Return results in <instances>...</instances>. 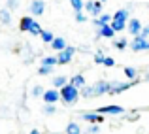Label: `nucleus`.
Segmentation results:
<instances>
[{"label":"nucleus","mask_w":149,"mask_h":134,"mask_svg":"<svg viewBox=\"0 0 149 134\" xmlns=\"http://www.w3.org/2000/svg\"><path fill=\"white\" fill-rule=\"evenodd\" d=\"M44 11H45V2L44 0H32L30 2V13L32 15H44Z\"/></svg>","instance_id":"nucleus-10"},{"label":"nucleus","mask_w":149,"mask_h":134,"mask_svg":"<svg viewBox=\"0 0 149 134\" xmlns=\"http://www.w3.org/2000/svg\"><path fill=\"white\" fill-rule=\"evenodd\" d=\"M128 47H130L134 53L149 51V40H146V38H142V36H136V38H132V40L128 42Z\"/></svg>","instance_id":"nucleus-4"},{"label":"nucleus","mask_w":149,"mask_h":134,"mask_svg":"<svg viewBox=\"0 0 149 134\" xmlns=\"http://www.w3.org/2000/svg\"><path fill=\"white\" fill-rule=\"evenodd\" d=\"M0 21L4 25H11V11L8 8H0Z\"/></svg>","instance_id":"nucleus-20"},{"label":"nucleus","mask_w":149,"mask_h":134,"mask_svg":"<svg viewBox=\"0 0 149 134\" xmlns=\"http://www.w3.org/2000/svg\"><path fill=\"white\" fill-rule=\"evenodd\" d=\"M142 29H143V25H142V21H140V19H136V17L128 19V23H127V30L130 32V36H132V38L140 36V34H142Z\"/></svg>","instance_id":"nucleus-7"},{"label":"nucleus","mask_w":149,"mask_h":134,"mask_svg":"<svg viewBox=\"0 0 149 134\" xmlns=\"http://www.w3.org/2000/svg\"><path fill=\"white\" fill-rule=\"evenodd\" d=\"M111 19H113V21H125V23H128V19H130V10H128V8L117 10L115 13L111 15Z\"/></svg>","instance_id":"nucleus-11"},{"label":"nucleus","mask_w":149,"mask_h":134,"mask_svg":"<svg viewBox=\"0 0 149 134\" xmlns=\"http://www.w3.org/2000/svg\"><path fill=\"white\" fill-rule=\"evenodd\" d=\"M70 83V80L66 76H57V77H53V87L55 89H62L64 85H68Z\"/></svg>","instance_id":"nucleus-19"},{"label":"nucleus","mask_w":149,"mask_h":134,"mask_svg":"<svg viewBox=\"0 0 149 134\" xmlns=\"http://www.w3.org/2000/svg\"><path fill=\"white\" fill-rule=\"evenodd\" d=\"M96 113L100 115H123L125 108L123 106H117V104H109V106H100L98 110H95Z\"/></svg>","instance_id":"nucleus-5"},{"label":"nucleus","mask_w":149,"mask_h":134,"mask_svg":"<svg viewBox=\"0 0 149 134\" xmlns=\"http://www.w3.org/2000/svg\"><path fill=\"white\" fill-rule=\"evenodd\" d=\"M93 2H95V0H87V2H85V6H83V10L91 13V11H93Z\"/></svg>","instance_id":"nucleus-35"},{"label":"nucleus","mask_w":149,"mask_h":134,"mask_svg":"<svg viewBox=\"0 0 149 134\" xmlns=\"http://www.w3.org/2000/svg\"><path fill=\"white\" fill-rule=\"evenodd\" d=\"M74 55H76V47H72V45H68L66 49H62L61 53L57 55V64H68L70 61L74 59Z\"/></svg>","instance_id":"nucleus-6"},{"label":"nucleus","mask_w":149,"mask_h":134,"mask_svg":"<svg viewBox=\"0 0 149 134\" xmlns=\"http://www.w3.org/2000/svg\"><path fill=\"white\" fill-rule=\"evenodd\" d=\"M55 64H57V57H44L42 59V66H51L53 68Z\"/></svg>","instance_id":"nucleus-27"},{"label":"nucleus","mask_w":149,"mask_h":134,"mask_svg":"<svg viewBox=\"0 0 149 134\" xmlns=\"http://www.w3.org/2000/svg\"><path fill=\"white\" fill-rule=\"evenodd\" d=\"M143 81H149V72L146 74V77H143Z\"/></svg>","instance_id":"nucleus-39"},{"label":"nucleus","mask_w":149,"mask_h":134,"mask_svg":"<svg viewBox=\"0 0 149 134\" xmlns=\"http://www.w3.org/2000/svg\"><path fill=\"white\" fill-rule=\"evenodd\" d=\"M51 72H53V68H51V66H40V70H38V74H40V76H49Z\"/></svg>","instance_id":"nucleus-32"},{"label":"nucleus","mask_w":149,"mask_h":134,"mask_svg":"<svg viewBox=\"0 0 149 134\" xmlns=\"http://www.w3.org/2000/svg\"><path fill=\"white\" fill-rule=\"evenodd\" d=\"M140 36H142V38H146V40H149V25L142 29V34H140Z\"/></svg>","instance_id":"nucleus-37"},{"label":"nucleus","mask_w":149,"mask_h":134,"mask_svg":"<svg viewBox=\"0 0 149 134\" xmlns=\"http://www.w3.org/2000/svg\"><path fill=\"white\" fill-rule=\"evenodd\" d=\"M66 47H68V44H66L64 38H55V40L51 42V49H55L57 53H61L62 49H66Z\"/></svg>","instance_id":"nucleus-17"},{"label":"nucleus","mask_w":149,"mask_h":134,"mask_svg":"<svg viewBox=\"0 0 149 134\" xmlns=\"http://www.w3.org/2000/svg\"><path fill=\"white\" fill-rule=\"evenodd\" d=\"M40 38L45 42V44H49L51 45V42L55 40V36H53V32H49V30H42V34H40Z\"/></svg>","instance_id":"nucleus-25"},{"label":"nucleus","mask_w":149,"mask_h":134,"mask_svg":"<svg viewBox=\"0 0 149 134\" xmlns=\"http://www.w3.org/2000/svg\"><path fill=\"white\" fill-rule=\"evenodd\" d=\"M42 98H44L45 104H53L55 106V102L61 100V93H58V89H47V91H44Z\"/></svg>","instance_id":"nucleus-9"},{"label":"nucleus","mask_w":149,"mask_h":134,"mask_svg":"<svg viewBox=\"0 0 149 134\" xmlns=\"http://www.w3.org/2000/svg\"><path fill=\"white\" fill-rule=\"evenodd\" d=\"M29 32L32 34V36H40V34H42V27H40V23H38V21H34Z\"/></svg>","instance_id":"nucleus-26"},{"label":"nucleus","mask_w":149,"mask_h":134,"mask_svg":"<svg viewBox=\"0 0 149 134\" xmlns=\"http://www.w3.org/2000/svg\"><path fill=\"white\" fill-rule=\"evenodd\" d=\"M66 134H83V131H81V127L76 123V121H70L68 125H66Z\"/></svg>","instance_id":"nucleus-18"},{"label":"nucleus","mask_w":149,"mask_h":134,"mask_svg":"<svg viewBox=\"0 0 149 134\" xmlns=\"http://www.w3.org/2000/svg\"><path fill=\"white\" fill-rule=\"evenodd\" d=\"M55 112H57V108H55L53 104H45L44 106V113H45V115H53Z\"/></svg>","instance_id":"nucleus-30"},{"label":"nucleus","mask_w":149,"mask_h":134,"mask_svg":"<svg viewBox=\"0 0 149 134\" xmlns=\"http://www.w3.org/2000/svg\"><path fill=\"white\" fill-rule=\"evenodd\" d=\"M81 119L87 121V123H91V125H100V123H104L106 117L100 115V113H96V112H83L81 113Z\"/></svg>","instance_id":"nucleus-8"},{"label":"nucleus","mask_w":149,"mask_h":134,"mask_svg":"<svg viewBox=\"0 0 149 134\" xmlns=\"http://www.w3.org/2000/svg\"><path fill=\"white\" fill-rule=\"evenodd\" d=\"M109 27L113 29V32H123V30L127 29V23H125V21H113V19H111Z\"/></svg>","instance_id":"nucleus-21"},{"label":"nucleus","mask_w":149,"mask_h":134,"mask_svg":"<svg viewBox=\"0 0 149 134\" xmlns=\"http://www.w3.org/2000/svg\"><path fill=\"white\" fill-rule=\"evenodd\" d=\"M113 45H115V49L123 51V49H127V47H128V40H127V38H119V40L113 42Z\"/></svg>","instance_id":"nucleus-24"},{"label":"nucleus","mask_w":149,"mask_h":134,"mask_svg":"<svg viewBox=\"0 0 149 134\" xmlns=\"http://www.w3.org/2000/svg\"><path fill=\"white\" fill-rule=\"evenodd\" d=\"M76 21L77 23H85V21H87V17H85L83 11H81V13H76Z\"/></svg>","instance_id":"nucleus-36"},{"label":"nucleus","mask_w":149,"mask_h":134,"mask_svg":"<svg viewBox=\"0 0 149 134\" xmlns=\"http://www.w3.org/2000/svg\"><path fill=\"white\" fill-rule=\"evenodd\" d=\"M42 94H44V89L40 87V85H36V87H32V96H42Z\"/></svg>","instance_id":"nucleus-34"},{"label":"nucleus","mask_w":149,"mask_h":134,"mask_svg":"<svg viewBox=\"0 0 149 134\" xmlns=\"http://www.w3.org/2000/svg\"><path fill=\"white\" fill-rule=\"evenodd\" d=\"M100 132V127L98 125H89L87 131H85V134H98Z\"/></svg>","instance_id":"nucleus-31"},{"label":"nucleus","mask_w":149,"mask_h":134,"mask_svg":"<svg viewBox=\"0 0 149 134\" xmlns=\"http://www.w3.org/2000/svg\"><path fill=\"white\" fill-rule=\"evenodd\" d=\"M123 72H125V77H127L128 81H134V80H138V77H140L138 68H134V66H125Z\"/></svg>","instance_id":"nucleus-15"},{"label":"nucleus","mask_w":149,"mask_h":134,"mask_svg":"<svg viewBox=\"0 0 149 134\" xmlns=\"http://www.w3.org/2000/svg\"><path fill=\"white\" fill-rule=\"evenodd\" d=\"M108 93H109V81L100 80V81H95L93 85H85V87L79 91V96L96 98V96H102V94H108Z\"/></svg>","instance_id":"nucleus-1"},{"label":"nucleus","mask_w":149,"mask_h":134,"mask_svg":"<svg viewBox=\"0 0 149 134\" xmlns=\"http://www.w3.org/2000/svg\"><path fill=\"white\" fill-rule=\"evenodd\" d=\"M70 6L74 8V11H76V13H81V11H83L85 2H83V0H70Z\"/></svg>","instance_id":"nucleus-22"},{"label":"nucleus","mask_w":149,"mask_h":134,"mask_svg":"<svg viewBox=\"0 0 149 134\" xmlns=\"http://www.w3.org/2000/svg\"><path fill=\"white\" fill-rule=\"evenodd\" d=\"M58 93H61L62 102H64V104H68V106L76 104L77 98H79V91H77L76 87H72L70 83H68V85H64L62 89H58Z\"/></svg>","instance_id":"nucleus-2"},{"label":"nucleus","mask_w":149,"mask_h":134,"mask_svg":"<svg viewBox=\"0 0 149 134\" xmlns=\"http://www.w3.org/2000/svg\"><path fill=\"white\" fill-rule=\"evenodd\" d=\"M98 2H102V4H104V2H108V0H98Z\"/></svg>","instance_id":"nucleus-40"},{"label":"nucleus","mask_w":149,"mask_h":134,"mask_svg":"<svg viewBox=\"0 0 149 134\" xmlns=\"http://www.w3.org/2000/svg\"><path fill=\"white\" fill-rule=\"evenodd\" d=\"M109 23H111V15L109 13H102L100 17L93 19V25H95L96 29H100V27H104V25H109Z\"/></svg>","instance_id":"nucleus-16"},{"label":"nucleus","mask_w":149,"mask_h":134,"mask_svg":"<svg viewBox=\"0 0 149 134\" xmlns=\"http://www.w3.org/2000/svg\"><path fill=\"white\" fill-rule=\"evenodd\" d=\"M104 66H106V68H111V66H115V59H113V57H106V59H104Z\"/></svg>","instance_id":"nucleus-33"},{"label":"nucleus","mask_w":149,"mask_h":134,"mask_svg":"<svg viewBox=\"0 0 149 134\" xmlns=\"http://www.w3.org/2000/svg\"><path fill=\"white\" fill-rule=\"evenodd\" d=\"M91 15H95V19L102 15V2H98V0H95V2H93V11H91Z\"/></svg>","instance_id":"nucleus-23"},{"label":"nucleus","mask_w":149,"mask_h":134,"mask_svg":"<svg viewBox=\"0 0 149 134\" xmlns=\"http://www.w3.org/2000/svg\"><path fill=\"white\" fill-rule=\"evenodd\" d=\"M34 21H36V19H32V15H25V17H21V21H19V29H21L23 32H29Z\"/></svg>","instance_id":"nucleus-14"},{"label":"nucleus","mask_w":149,"mask_h":134,"mask_svg":"<svg viewBox=\"0 0 149 134\" xmlns=\"http://www.w3.org/2000/svg\"><path fill=\"white\" fill-rule=\"evenodd\" d=\"M29 134H42V132H40V131H36V128H32V131H30Z\"/></svg>","instance_id":"nucleus-38"},{"label":"nucleus","mask_w":149,"mask_h":134,"mask_svg":"<svg viewBox=\"0 0 149 134\" xmlns=\"http://www.w3.org/2000/svg\"><path fill=\"white\" fill-rule=\"evenodd\" d=\"M115 36V32H113V29L109 25H104V27H100V29H96V38H111Z\"/></svg>","instance_id":"nucleus-12"},{"label":"nucleus","mask_w":149,"mask_h":134,"mask_svg":"<svg viewBox=\"0 0 149 134\" xmlns=\"http://www.w3.org/2000/svg\"><path fill=\"white\" fill-rule=\"evenodd\" d=\"M70 85H72V87H76L77 91H81L85 87V77H83V74H76V76H72L70 77Z\"/></svg>","instance_id":"nucleus-13"},{"label":"nucleus","mask_w":149,"mask_h":134,"mask_svg":"<svg viewBox=\"0 0 149 134\" xmlns=\"http://www.w3.org/2000/svg\"><path fill=\"white\" fill-rule=\"evenodd\" d=\"M19 4H21V0H8V2H6V8L10 11H13V10H17V8H19Z\"/></svg>","instance_id":"nucleus-29"},{"label":"nucleus","mask_w":149,"mask_h":134,"mask_svg":"<svg viewBox=\"0 0 149 134\" xmlns=\"http://www.w3.org/2000/svg\"><path fill=\"white\" fill-rule=\"evenodd\" d=\"M140 81H142L140 77L134 80V81H109V93L108 94H121V93H125V91H128L130 87L138 85Z\"/></svg>","instance_id":"nucleus-3"},{"label":"nucleus","mask_w":149,"mask_h":134,"mask_svg":"<svg viewBox=\"0 0 149 134\" xmlns=\"http://www.w3.org/2000/svg\"><path fill=\"white\" fill-rule=\"evenodd\" d=\"M104 59H106V55L102 53V51H96V53L93 55V61H95L96 64H104Z\"/></svg>","instance_id":"nucleus-28"}]
</instances>
